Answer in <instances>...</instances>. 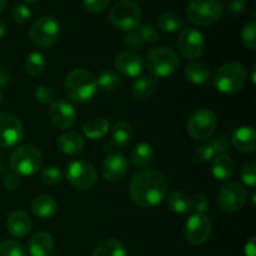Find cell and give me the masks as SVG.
<instances>
[{
    "label": "cell",
    "instance_id": "obj_1",
    "mask_svg": "<svg viewBox=\"0 0 256 256\" xmlns=\"http://www.w3.org/2000/svg\"><path fill=\"white\" fill-rule=\"evenodd\" d=\"M168 182L158 170H142L134 175L129 186L132 202L140 208L159 205L166 196Z\"/></svg>",
    "mask_w": 256,
    "mask_h": 256
},
{
    "label": "cell",
    "instance_id": "obj_2",
    "mask_svg": "<svg viewBox=\"0 0 256 256\" xmlns=\"http://www.w3.org/2000/svg\"><path fill=\"white\" fill-rule=\"evenodd\" d=\"M96 78L89 70L78 69L72 70L66 75L64 82V90L70 100L79 104L90 102L98 92Z\"/></svg>",
    "mask_w": 256,
    "mask_h": 256
},
{
    "label": "cell",
    "instance_id": "obj_3",
    "mask_svg": "<svg viewBox=\"0 0 256 256\" xmlns=\"http://www.w3.org/2000/svg\"><path fill=\"white\" fill-rule=\"evenodd\" d=\"M212 82L222 94H236L246 82V70L239 62H226L215 72Z\"/></svg>",
    "mask_w": 256,
    "mask_h": 256
},
{
    "label": "cell",
    "instance_id": "obj_4",
    "mask_svg": "<svg viewBox=\"0 0 256 256\" xmlns=\"http://www.w3.org/2000/svg\"><path fill=\"white\" fill-rule=\"evenodd\" d=\"M179 56L168 46L154 48L148 54L146 69L155 79L170 76L179 69Z\"/></svg>",
    "mask_w": 256,
    "mask_h": 256
},
{
    "label": "cell",
    "instance_id": "obj_5",
    "mask_svg": "<svg viewBox=\"0 0 256 256\" xmlns=\"http://www.w3.org/2000/svg\"><path fill=\"white\" fill-rule=\"evenodd\" d=\"M42 165V155L34 145H22L12 152L10 168L18 176H32L36 174Z\"/></svg>",
    "mask_w": 256,
    "mask_h": 256
},
{
    "label": "cell",
    "instance_id": "obj_6",
    "mask_svg": "<svg viewBox=\"0 0 256 256\" xmlns=\"http://www.w3.org/2000/svg\"><path fill=\"white\" fill-rule=\"evenodd\" d=\"M142 9L134 0H120L109 14L110 22L122 32H134L142 22Z\"/></svg>",
    "mask_w": 256,
    "mask_h": 256
},
{
    "label": "cell",
    "instance_id": "obj_7",
    "mask_svg": "<svg viewBox=\"0 0 256 256\" xmlns=\"http://www.w3.org/2000/svg\"><path fill=\"white\" fill-rule=\"evenodd\" d=\"M220 0H192L188 5V19L198 26H210L219 22L222 15Z\"/></svg>",
    "mask_w": 256,
    "mask_h": 256
},
{
    "label": "cell",
    "instance_id": "obj_8",
    "mask_svg": "<svg viewBox=\"0 0 256 256\" xmlns=\"http://www.w3.org/2000/svg\"><path fill=\"white\" fill-rule=\"evenodd\" d=\"M60 24L55 18L42 16L32 22L30 28V40L39 48H50L59 40Z\"/></svg>",
    "mask_w": 256,
    "mask_h": 256
},
{
    "label": "cell",
    "instance_id": "obj_9",
    "mask_svg": "<svg viewBox=\"0 0 256 256\" xmlns=\"http://www.w3.org/2000/svg\"><path fill=\"white\" fill-rule=\"evenodd\" d=\"M66 179L75 189L90 190L98 182V172L92 162L74 160L66 168Z\"/></svg>",
    "mask_w": 256,
    "mask_h": 256
},
{
    "label": "cell",
    "instance_id": "obj_10",
    "mask_svg": "<svg viewBox=\"0 0 256 256\" xmlns=\"http://www.w3.org/2000/svg\"><path fill=\"white\" fill-rule=\"evenodd\" d=\"M218 126L214 112L209 109H199L190 115L188 120V132L198 142H202L212 136Z\"/></svg>",
    "mask_w": 256,
    "mask_h": 256
},
{
    "label": "cell",
    "instance_id": "obj_11",
    "mask_svg": "<svg viewBox=\"0 0 256 256\" xmlns=\"http://www.w3.org/2000/svg\"><path fill=\"white\" fill-rule=\"evenodd\" d=\"M248 199V192L240 182H228L218 194V204L225 212H236L244 206Z\"/></svg>",
    "mask_w": 256,
    "mask_h": 256
},
{
    "label": "cell",
    "instance_id": "obj_12",
    "mask_svg": "<svg viewBox=\"0 0 256 256\" xmlns=\"http://www.w3.org/2000/svg\"><path fill=\"white\" fill-rule=\"evenodd\" d=\"M24 128L19 118L10 112H0V148L9 149L22 142Z\"/></svg>",
    "mask_w": 256,
    "mask_h": 256
},
{
    "label": "cell",
    "instance_id": "obj_13",
    "mask_svg": "<svg viewBox=\"0 0 256 256\" xmlns=\"http://www.w3.org/2000/svg\"><path fill=\"white\" fill-rule=\"evenodd\" d=\"M212 222L204 214H196L185 222V238L192 245H202L210 239L212 235Z\"/></svg>",
    "mask_w": 256,
    "mask_h": 256
},
{
    "label": "cell",
    "instance_id": "obj_14",
    "mask_svg": "<svg viewBox=\"0 0 256 256\" xmlns=\"http://www.w3.org/2000/svg\"><path fill=\"white\" fill-rule=\"evenodd\" d=\"M178 48L182 56L186 59H198L202 56L205 50V39L199 30L194 28H186L180 32Z\"/></svg>",
    "mask_w": 256,
    "mask_h": 256
},
{
    "label": "cell",
    "instance_id": "obj_15",
    "mask_svg": "<svg viewBox=\"0 0 256 256\" xmlns=\"http://www.w3.org/2000/svg\"><path fill=\"white\" fill-rule=\"evenodd\" d=\"M129 172V162L120 152H112L102 164V174L110 182H122Z\"/></svg>",
    "mask_w": 256,
    "mask_h": 256
},
{
    "label": "cell",
    "instance_id": "obj_16",
    "mask_svg": "<svg viewBox=\"0 0 256 256\" xmlns=\"http://www.w3.org/2000/svg\"><path fill=\"white\" fill-rule=\"evenodd\" d=\"M50 118L52 122L58 129L68 130L76 122V112L74 106L69 102L64 99L55 100L50 109Z\"/></svg>",
    "mask_w": 256,
    "mask_h": 256
},
{
    "label": "cell",
    "instance_id": "obj_17",
    "mask_svg": "<svg viewBox=\"0 0 256 256\" xmlns=\"http://www.w3.org/2000/svg\"><path fill=\"white\" fill-rule=\"evenodd\" d=\"M114 65L118 72L128 78H138L144 70V62L142 56L130 50L119 52L115 58Z\"/></svg>",
    "mask_w": 256,
    "mask_h": 256
},
{
    "label": "cell",
    "instance_id": "obj_18",
    "mask_svg": "<svg viewBox=\"0 0 256 256\" xmlns=\"http://www.w3.org/2000/svg\"><path fill=\"white\" fill-rule=\"evenodd\" d=\"M230 144L239 152L250 154L256 149V132L252 126H239L232 136Z\"/></svg>",
    "mask_w": 256,
    "mask_h": 256
},
{
    "label": "cell",
    "instance_id": "obj_19",
    "mask_svg": "<svg viewBox=\"0 0 256 256\" xmlns=\"http://www.w3.org/2000/svg\"><path fill=\"white\" fill-rule=\"evenodd\" d=\"M6 230L12 236L25 238L32 230V220L22 210L12 212L6 220Z\"/></svg>",
    "mask_w": 256,
    "mask_h": 256
},
{
    "label": "cell",
    "instance_id": "obj_20",
    "mask_svg": "<svg viewBox=\"0 0 256 256\" xmlns=\"http://www.w3.org/2000/svg\"><path fill=\"white\" fill-rule=\"evenodd\" d=\"M58 149L65 155H78L84 149V139L76 132H66L58 139Z\"/></svg>",
    "mask_w": 256,
    "mask_h": 256
},
{
    "label": "cell",
    "instance_id": "obj_21",
    "mask_svg": "<svg viewBox=\"0 0 256 256\" xmlns=\"http://www.w3.org/2000/svg\"><path fill=\"white\" fill-rule=\"evenodd\" d=\"M54 250V239L46 232H39L32 235L29 242V252L32 256H50Z\"/></svg>",
    "mask_w": 256,
    "mask_h": 256
},
{
    "label": "cell",
    "instance_id": "obj_22",
    "mask_svg": "<svg viewBox=\"0 0 256 256\" xmlns=\"http://www.w3.org/2000/svg\"><path fill=\"white\" fill-rule=\"evenodd\" d=\"M32 212L39 219H50L58 212V202L50 195H40L32 200Z\"/></svg>",
    "mask_w": 256,
    "mask_h": 256
},
{
    "label": "cell",
    "instance_id": "obj_23",
    "mask_svg": "<svg viewBox=\"0 0 256 256\" xmlns=\"http://www.w3.org/2000/svg\"><path fill=\"white\" fill-rule=\"evenodd\" d=\"M156 86L158 80L152 78V75L138 78L132 84V96L139 102H144V100L150 99L152 96Z\"/></svg>",
    "mask_w": 256,
    "mask_h": 256
},
{
    "label": "cell",
    "instance_id": "obj_24",
    "mask_svg": "<svg viewBox=\"0 0 256 256\" xmlns=\"http://www.w3.org/2000/svg\"><path fill=\"white\" fill-rule=\"evenodd\" d=\"M234 162L226 154L218 155L214 159V162H212V176L215 179L220 180V182H226V180L232 179V174H234Z\"/></svg>",
    "mask_w": 256,
    "mask_h": 256
},
{
    "label": "cell",
    "instance_id": "obj_25",
    "mask_svg": "<svg viewBox=\"0 0 256 256\" xmlns=\"http://www.w3.org/2000/svg\"><path fill=\"white\" fill-rule=\"evenodd\" d=\"M154 149L148 142H139L130 152V159H132V165L139 168V169H144V168L149 166L152 160H154Z\"/></svg>",
    "mask_w": 256,
    "mask_h": 256
},
{
    "label": "cell",
    "instance_id": "obj_26",
    "mask_svg": "<svg viewBox=\"0 0 256 256\" xmlns=\"http://www.w3.org/2000/svg\"><path fill=\"white\" fill-rule=\"evenodd\" d=\"M184 76L192 84L202 85L210 80V70L202 62H192L184 69Z\"/></svg>",
    "mask_w": 256,
    "mask_h": 256
},
{
    "label": "cell",
    "instance_id": "obj_27",
    "mask_svg": "<svg viewBox=\"0 0 256 256\" xmlns=\"http://www.w3.org/2000/svg\"><path fill=\"white\" fill-rule=\"evenodd\" d=\"M166 202L172 212L180 215H186L192 212V200L185 192L174 190L166 198Z\"/></svg>",
    "mask_w": 256,
    "mask_h": 256
},
{
    "label": "cell",
    "instance_id": "obj_28",
    "mask_svg": "<svg viewBox=\"0 0 256 256\" xmlns=\"http://www.w3.org/2000/svg\"><path fill=\"white\" fill-rule=\"evenodd\" d=\"M92 256H128V252L119 240L105 239L96 245Z\"/></svg>",
    "mask_w": 256,
    "mask_h": 256
},
{
    "label": "cell",
    "instance_id": "obj_29",
    "mask_svg": "<svg viewBox=\"0 0 256 256\" xmlns=\"http://www.w3.org/2000/svg\"><path fill=\"white\" fill-rule=\"evenodd\" d=\"M132 139V129L130 124L126 122H118L112 126V142L114 146L122 149L130 144Z\"/></svg>",
    "mask_w": 256,
    "mask_h": 256
},
{
    "label": "cell",
    "instance_id": "obj_30",
    "mask_svg": "<svg viewBox=\"0 0 256 256\" xmlns=\"http://www.w3.org/2000/svg\"><path fill=\"white\" fill-rule=\"evenodd\" d=\"M84 135L90 140L100 139L109 132V122L105 118L98 116L89 120L82 128Z\"/></svg>",
    "mask_w": 256,
    "mask_h": 256
},
{
    "label": "cell",
    "instance_id": "obj_31",
    "mask_svg": "<svg viewBox=\"0 0 256 256\" xmlns=\"http://www.w3.org/2000/svg\"><path fill=\"white\" fill-rule=\"evenodd\" d=\"M156 25L162 32H176L184 26V19L176 12H166L158 16Z\"/></svg>",
    "mask_w": 256,
    "mask_h": 256
},
{
    "label": "cell",
    "instance_id": "obj_32",
    "mask_svg": "<svg viewBox=\"0 0 256 256\" xmlns=\"http://www.w3.org/2000/svg\"><path fill=\"white\" fill-rule=\"evenodd\" d=\"M24 69L26 74L32 75V76H38V75L42 74L44 70L46 69L45 56L39 52H30L26 59H25Z\"/></svg>",
    "mask_w": 256,
    "mask_h": 256
},
{
    "label": "cell",
    "instance_id": "obj_33",
    "mask_svg": "<svg viewBox=\"0 0 256 256\" xmlns=\"http://www.w3.org/2000/svg\"><path fill=\"white\" fill-rule=\"evenodd\" d=\"M96 82L98 86L102 88L104 92H114L120 84V76L115 70L105 69L100 72Z\"/></svg>",
    "mask_w": 256,
    "mask_h": 256
},
{
    "label": "cell",
    "instance_id": "obj_34",
    "mask_svg": "<svg viewBox=\"0 0 256 256\" xmlns=\"http://www.w3.org/2000/svg\"><path fill=\"white\" fill-rule=\"evenodd\" d=\"M0 256H26V250L15 240H5L0 244Z\"/></svg>",
    "mask_w": 256,
    "mask_h": 256
},
{
    "label": "cell",
    "instance_id": "obj_35",
    "mask_svg": "<svg viewBox=\"0 0 256 256\" xmlns=\"http://www.w3.org/2000/svg\"><path fill=\"white\" fill-rule=\"evenodd\" d=\"M136 34L139 35L142 44L144 42H146V44H155L160 38V34L156 28L150 24H140L138 26Z\"/></svg>",
    "mask_w": 256,
    "mask_h": 256
},
{
    "label": "cell",
    "instance_id": "obj_36",
    "mask_svg": "<svg viewBox=\"0 0 256 256\" xmlns=\"http://www.w3.org/2000/svg\"><path fill=\"white\" fill-rule=\"evenodd\" d=\"M40 178L44 184L54 186L62 180V172L58 166H46L40 174Z\"/></svg>",
    "mask_w": 256,
    "mask_h": 256
},
{
    "label": "cell",
    "instance_id": "obj_37",
    "mask_svg": "<svg viewBox=\"0 0 256 256\" xmlns=\"http://www.w3.org/2000/svg\"><path fill=\"white\" fill-rule=\"evenodd\" d=\"M240 176L246 186L254 188L256 184V164L252 162H245L240 169Z\"/></svg>",
    "mask_w": 256,
    "mask_h": 256
},
{
    "label": "cell",
    "instance_id": "obj_38",
    "mask_svg": "<svg viewBox=\"0 0 256 256\" xmlns=\"http://www.w3.org/2000/svg\"><path fill=\"white\" fill-rule=\"evenodd\" d=\"M35 99L42 105H52L55 102V92L49 85H39L34 92Z\"/></svg>",
    "mask_w": 256,
    "mask_h": 256
},
{
    "label": "cell",
    "instance_id": "obj_39",
    "mask_svg": "<svg viewBox=\"0 0 256 256\" xmlns=\"http://www.w3.org/2000/svg\"><path fill=\"white\" fill-rule=\"evenodd\" d=\"M255 22H249L245 24L244 29L242 32V42L248 49H256V35H255Z\"/></svg>",
    "mask_w": 256,
    "mask_h": 256
},
{
    "label": "cell",
    "instance_id": "obj_40",
    "mask_svg": "<svg viewBox=\"0 0 256 256\" xmlns=\"http://www.w3.org/2000/svg\"><path fill=\"white\" fill-rule=\"evenodd\" d=\"M32 16V12H30L29 6L25 4H16L12 10V19L18 24H22V22H28Z\"/></svg>",
    "mask_w": 256,
    "mask_h": 256
},
{
    "label": "cell",
    "instance_id": "obj_41",
    "mask_svg": "<svg viewBox=\"0 0 256 256\" xmlns=\"http://www.w3.org/2000/svg\"><path fill=\"white\" fill-rule=\"evenodd\" d=\"M190 200H192V210H195L196 214H204L209 209V199L206 195L202 194V192L192 195Z\"/></svg>",
    "mask_w": 256,
    "mask_h": 256
},
{
    "label": "cell",
    "instance_id": "obj_42",
    "mask_svg": "<svg viewBox=\"0 0 256 256\" xmlns=\"http://www.w3.org/2000/svg\"><path fill=\"white\" fill-rule=\"evenodd\" d=\"M214 156V149H212V145H210L209 142L200 145L199 148H196V150H195L194 152V158L198 162H208Z\"/></svg>",
    "mask_w": 256,
    "mask_h": 256
},
{
    "label": "cell",
    "instance_id": "obj_43",
    "mask_svg": "<svg viewBox=\"0 0 256 256\" xmlns=\"http://www.w3.org/2000/svg\"><path fill=\"white\" fill-rule=\"evenodd\" d=\"M209 144L212 145V148L214 149V152L215 154H225V152H228L230 150V146H232V144H230V140L228 139L226 136H224V135H219V136L214 138L212 140H210Z\"/></svg>",
    "mask_w": 256,
    "mask_h": 256
},
{
    "label": "cell",
    "instance_id": "obj_44",
    "mask_svg": "<svg viewBox=\"0 0 256 256\" xmlns=\"http://www.w3.org/2000/svg\"><path fill=\"white\" fill-rule=\"evenodd\" d=\"M110 2L112 0H84V6L88 12L92 14H99L109 6Z\"/></svg>",
    "mask_w": 256,
    "mask_h": 256
},
{
    "label": "cell",
    "instance_id": "obj_45",
    "mask_svg": "<svg viewBox=\"0 0 256 256\" xmlns=\"http://www.w3.org/2000/svg\"><path fill=\"white\" fill-rule=\"evenodd\" d=\"M122 42H124V45H126L128 48H130V49H140V48L142 46V42L140 40L139 35L134 32H130L129 34L125 35V36L122 38Z\"/></svg>",
    "mask_w": 256,
    "mask_h": 256
},
{
    "label": "cell",
    "instance_id": "obj_46",
    "mask_svg": "<svg viewBox=\"0 0 256 256\" xmlns=\"http://www.w3.org/2000/svg\"><path fill=\"white\" fill-rule=\"evenodd\" d=\"M20 185L19 176L16 174H10L5 178L4 180V186L8 190H16Z\"/></svg>",
    "mask_w": 256,
    "mask_h": 256
},
{
    "label": "cell",
    "instance_id": "obj_47",
    "mask_svg": "<svg viewBox=\"0 0 256 256\" xmlns=\"http://www.w3.org/2000/svg\"><path fill=\"white\" fill-rule=\"evenodd\" d=\"M245 256H256V238H250L249 242L245 244L244 248Z\"/></svg>",
    "mask_w": 256,
    "mask_h": 256
},
{
    "label": "cell",
    "instance_id": "obj_48",
    "mask_svg": "<svg viewBox=\"0 0 256 256\" xmlns=\"http://www.w3.org/2000/svg\"><path fill=\"white\" fill-rule=\"evenodd\" d=\"M229 9L232 14H240L244 12L245 4L244 2H236V0H232L229 4Z\"/></svg>",
    "mask_w": 256,
    "mask_h": 256
},
{
    "label": "cell",
    "instance_id": "obj_49",
    "mask_svg": "<svg viewBox=\"0 0 256 256\" xmlns=\"http://www.w3.org/2000/svg\"><path fill=\"white\" fill-rule=\"evenodd\" d=\"M5 34H6V24H5L4 19L0 18V39L4 38Z\"/></svg>",
    "mask_w": 256,
    "mask_h": 256
},
{
    "label": "cell",
    "instance_id": "obj_50",
    "mask_svg": "<svg viewBox=\"0 0 256 256\" xmlns=\"http://www.w3.org/2000/svg\"><path fill=\"white\" fill-rule=\"evenodd\" d=\"M8 84V74L2 70H0V85H6Z\"/></svg>",
    "mask_w": 256,
    "mask_h": 256
},
{
    "label": "cell",
    "instance_id": "obj_51",
    "mask_svg": "<svg viewBox=\"0 0 256 256\" xmlns=\"http://www.w3.org/2000/svg\"><path fill=\"white\" fill-rule=\"evenodd\" d=\"M6 2L8 0H0V12L4 10V8L6 6Z\"/></svg>",
    "mask_w": 256,
    "mask_h": 256
},
{
    "label": "cell",
    "instance_id": "obj_52",
    "mask_svg": "<svg viewBox=\"0 0 256 256\" xmlns=\"http://www.w3.org/2000/svg\"><path fill=\"white\" fill-rule=\"evenodd\" d=\"M22 2H25L26 4H34V2H36L38 0H22Z\"/></svg>",
    "mask_w": 256,
    "mask_h": 256
},
{
    "label": "cell",
    "instance_id": "obj_53",
    "mask_svg": "<svg viewBox=\"0 0 256 256\" xmlns=\"http://www.w3.org/2000/svg\"><path fill=\"white\" fill-rule=\"evenodd\" d=\"M2 92H0V104H2Z\"/></svg>",
    "mask_w": 256,
    "mask_h": 256
},
{
    "label": "cell",
    "instance_id": "obj_54",
    "mask_svg": "<svg viewBox=\"0 0 256 256\" xmlns=\"http://www.w3.org/2000/svg\"><path fill=\"white\" fill-rule=\"evenodd\" d=\"M236 2H245V0H236Z\"/></svg>",
    "mask_w": 256,
    "mask_h": 256
}]
</instances>
